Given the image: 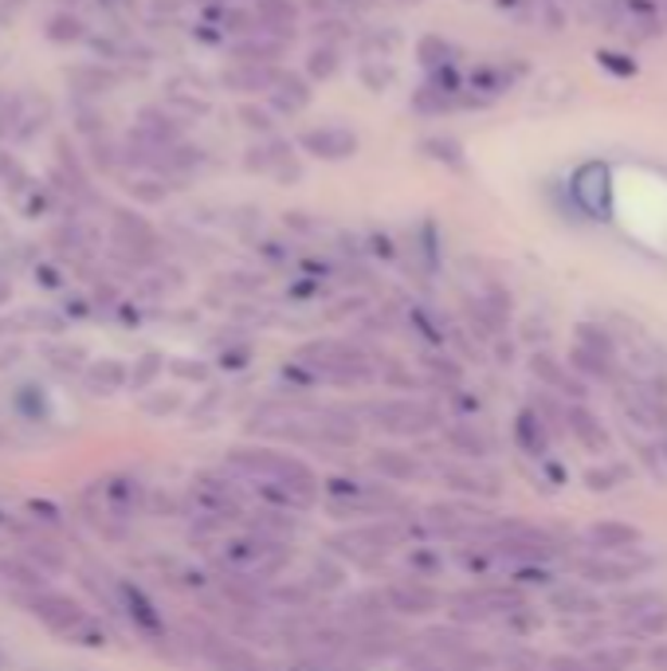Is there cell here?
Listing matches in <instances>:
<instances>
[{
  "label": "cell",
  "instance_id": "22",
  "mask_svg": "<svg viewBox=\"0 0 667 671\" xmlns=\"http://www.w3.org/2000/svg\"><path fill=\"white\" fill-rule=\"evenodd\" d=\"M632 660H637V651L632 648H605V651H597L589 668L593 671H625Z\"/></svg>",
  "mask_w": 667,
  "mask_h": 671
},
{
  "label": "cell",
  "instance_id": "35",
  "mask_svg": "<svg viewBox=\"0 0 667 671\" xmlns=\"http://www.w3.org/2000/svg\"><path fill=\"white\" fill-rule=\"evenodd\" d=\"M659 460H664V467H667V440H659Z\"/></svg>",
  "mask_w": 667,
  "mask_h": 671
},
{
  "label": "cell",
  "instance_id": "4",
  "mask_svg": "<svg viewBox=\"0 0 667 671\" xmlns=\"http://www.w3.org/2000/svg\"><path fill=\"white\" fill-rule=\"evenodd\" d=\"M397 542H400L397 527L373 522V527H358V530H349V534L334 538V550H338V554H354L358 562H377V558H385Z\"/></svg>",
  "mask_w": 667,
  "mask_h": 671
},
{
  "label": "cell",
  "instance_id": "9",
  "mask_svg": "<svg viewBox=\"0 0 667 671\" xmlns=\"http://www.w3.org/2000/svg\"><path fill=\"white\" fill-rule=\"evenodd\" d=\"M574 201L593 217L608 212V169L605 166H586L574 177Z\"/></svg>",
  "mask_w": 667,
  "mask_h": 671
},
{
  "label": "cell",
  "instance_id": "23",
  "mask_svg": "<svg viewBox=\"0 0 667 671\" xmlns=\"http://www.w3.org/2000/svg\"><path fill=\"white\" fill-rule=\"evenodd\" d=\"M550 601H554L557 609H565V612H593L597 609V601L586 597L581 589H554V597Z\"/></svg>",
  "mask_w": 667,
  "mask_h": 671
},
{
  "label": "cell",
  "instance_id": "33",
  "mask_svg": "<svg viewBox=\"0 0 667 671\" xmlns=\"http://www.w3.org/2000/svg\"><path fill=\"white\" fill-rule=\"evenodd\" d=\"M157 365H162V362H157V353H150V362L138 365V382H150V377L157 373Z\"/></svg>",
  "mask_w": 667,
  "mask_h": 671
},
{
  "label": "cell",
  "instance_id": "24",
  "mask_svg": "<svg viewBox=\"0 0 667 671\" xmlns=\"http://www.w3.org/2000/svg\"><path fill=\"white\" fill-rule=\"evenodd\" d=\"M577 346H586V350L601 353V358H608V362L616 358L613 338H608L605 331H593V326H581V331H577Z\"/></svg>",
  "mask_w": 667,
  "mask_h": 671
},
{
  "label": "cell",
  "instance_id": "19",
  "mask_svg": "<svg viewBox=\"0 0 667 671\" xmlns=\"http://www.w3.org/2000/svg\"><path fill=\"white\" fill-rule=\"evenodd\" d=\"M259 21H264V28H283V24H295V9H291L287 0H259Z\"/></svg>",
  "mask_w": 667,
  "mask_h": 671
},
{
  "label": "cell",
  "instance_id": "5",
  "mask_svg": "<svg viewBox=\"0 0 667 671\" xmlns=\"http://www.w3.org/2000/svg\"><path fill=\"white\" fill-rule=\"evenodd\" d=\"M189 632L196 636V641H189V644H193L216 671H264L256 663V656L247 648H240V644L225 641V636H216V632H205V629H189Z\"/></svg>",
  "mask_w": 667,
  "mask_h": 671
},
{
  "label": "cell",
  "instance_id": "10",
  "mask_svg": "<svg viewBox=\"0 0 667 671\" xmlns=\"http://www.w3.org/2000/svg\"><path fill=\"white\" fill-rule=\"evenodd\" d=\"M565 428H569V433L577 436V444H586L589 452H605L608 448V436H605V428H601V421H597L581 401H574L565 409Z\"/></svg>",
  "mask_w": 667,
  "mask_h": 671
},
{
  "label": "cell",
  "instance_id": "15",
  "mask_svg": "<svg viewBox=\"0 0 667 671\" xmlns=\"http://www.w3.org/2000/svg\"><path fill=\"white\" fill-rule=\"evenodd\" d=\"M0 573L21 589V593H36V589H43V569L31 566L28 558H4L0 562Z\"/></svg>",
  "mask_w": 667,
  "mask_h": 671
},
{
  "label": "cell",
  "instance_id": "1",
  "mask_svg": "<svg viewBox=\"0 0 667 671\" xmlns=\"http://www.w3.org/2000/svg\"><path fill=\"white\" fill-rule=\"evenodd\" d=\"M24 609L67 644H87V648H103L106 644V629L99 624V617H91L79 601L60 593V589L43 585L36 593H24Z\"/></svg>",
  "mask_w": 667,
  "mask_h": 671
},
{
  "label": "cell",
  "instance_id": "13",
  "mask_svg": "<svg viewBox=\"0 0 667 671\" xmlns=\"http://www.w3.org/2000/svg\"><path fill=\"white\" fill-rule=\"evenodd\" d=\"M21 550H24V558H28L31 566L52 569V573H60V569L67 566V554H63V546L55 542V538H48V534H28Z\"/></svg>",
  "mask_w": 667,
  "mask_h": 671
},
{
  "label": "cell",
  "instance_id": "3",
  "mask_svg": "<svg viewBox=\"0 0 667 671\" xmlns=\"http://www.w3.org/2000/svg\"><path fill=\"white\" fill-rule=\"evenodd\" d=\"M228 467L247 476L252 483H287L298 491H315V476L307 464H298L295 455L271 452V448H232Z\"/></svg>",
  "mask_w": 667,
  "mask_h": 671
},
{
  "label": "cell",
  "instance_id": "29",
  "mask_svg": "<svg viewBox=\"0 0 667 671\" xmlns=\"http://www.w3.org/2000/svg\"><path fill=\"white\" fill-rule=\"evenodd\" d=\"M338 72V60H334V52L330 48H315L310 52V75H319V79H326V75Z\"/></svg>",
  "mask_w": 667,
  "mask_h": 671
},
{
  "label": "cell",
  "instance_id": "18",
  "mask_svg": "<svg viewBox=\"0 0 667 671\" xmlns=\"http://www.w3.org/2000/svg\"><path fill=\"white\" fill-rule=\"evenodd\" d=\"M87 382H91L94 392H111V389H118V385L126 382V370L118 362H99V365H91Z\"/></svg>",
  "mask_w": 667,
  "mask_h": 671
},
{
  "label": "cell",
  "instance_id": "8",
  "mask_svg": "<svg viewBox=\"0 0 667 671\" xmlns=\"http://www.w3.org/2000/svg\"><path fill=\"white\" fill-rule=\"evenodd\" d=\"M385 601H389L393 612H405V617H424V612L440 605V597L428 585H421V581H393L385 589Z\"/></svg>",
  "mask_w": 667,
  "mask_h": 671
},
{
  "label": "cell",
  "instance_id": "16",
  "mask_svg": "<svg viewBox=\"0 0 667 671\" xmlns=\"http://www.w3.org/2000/svg\"><path fill=\"white\" fill-rule=\"evenodd\" d=\"M373 467H377V472H381V476H385V479H397V483H400V479H412V476H416V472H421L412 455L393 452V448H385V452L373 455Z\"/></svg>",
  "mask_w": 667,
  "mask_h": 671
},
{
  "label": "cell",
  "instance_id": "6",
  "mask_svg": "<svg viewBox=\"0 0 667 671\" xmlns=\"http://www.w3.org/2000/svg\"><path fill=\"white\" fill-rule=\"evenodd\" d=\"M118 612L133 620V629L145 632V636H154V641H165V624L157 617L154 601L145 597L142 589L133 585V581H118Z\"/></svg>",
  "mask_w": 667,
  "mask_h": 671
},
{
  "label": "cell",
  "instance_id": "25",
  "mask_svg": "<svg viewBox=\"0 0 667 671\" xmlns=\"http://www.w3.org/2000/svg\"><path fill=\"white\" fill-rule=\"evenodd\" d=\"M428 648L444 651V656H467V641H463L460 632H444V629L428 632Z\"/></svg>",
  "mask_w": 667,
  "mask_h": 671
},
{
  "label": "cell",
  "instance_id": "30",
  "mask_svg": "<svg viewBox=\"0 0 667 671\" xmlns=\"http://www.w3.org/2000/svg\"><path fill=\"white\" fill-rule=\"evenodd\" d=\"M637 629L644 632V636H659V632H667V612L664 609H652V612H640Z\"/></svg>",
  "mask_w": 667,
  "mask_h": 671
},
{
  "label": "cell",
  "instance_id": "31",
  "mask_svg": "<svg viewBox=\"0 0 667 671\" xmlns=\"http://www.w3.org/2000/svg\"><path fill=\"white\" fill-rule=\"evenodd\" d=\"M550 671H593V668L581 660H565V656H557V660H550Z\"/></svg>",
  "mask_w": 667,
  "mask_h": 671
},
{
  "label": "cell",
  "instance_id": "21",
  "mask_svg": "<svg viewBox=\"0 0 667 671\" xmlns=\"http://www.w3.org/2000/svg\"><path fill=\"white\" fill-rule=\"evenodd\" d=\"M279 106H283V111L287 114H295V111H303V106L310 103V91H307V83H298V79H283V83H279Z\"/></svg>",
  "mask_w": 667,
  "mask_h": 671
},
{
  "label": "cell",
  "instance_id": "28",
  "mask_svg": "<svg viewBox=\"0 0 667 671\" xmlns=\"http://www.w3.org/2000/svg\"><path fill=\"white\" fill-rule=\"evenodd\" d=\"M597 63H601V67H608L613 75H620V79L637 75V63L628 60V55H620V52H597Z\"/></svg>",
  "mask_w": 667,
  "mask_h": 671
},
{
  "label": "cell",
  "instance_id": "11",
  "mask_svg": "<svg viewBox=\"0 0 667 671\" xmlns=\"http://www.w3.org/2000/svg\"><path fill=\"white\" fill-rule=\"evenodd\" d=\"M377 424H385V428H393V433H421V428H428L432 424V413L428 409H421V404L412 401H393V404H377Z\"/></svg>",
  "mask_w": 667,
  "mask_h": 671
},
{
  "label": "cell",
  "instance_id": "27",
  "mask_svg": "<svg viewBox=\"0 0 667 671\" xmlns=\"http://www.w3.org/2000/svg\"><path fill=\"white\" fill-rule=\"evenodd\" d=\"M424 150H432V157H436V162H448V166H456V169L463 166L460 145H456V142H444V138H432V142H424Z\"/></svg>",
  "mask_w": 667,
  "mask_h": 671
},
{
  "label": "cell",
  "instance_id": "14",
  "mask_svg": "<svg viewBox=\"0 0 667 671\" xmlns=\"http://www.w3.org/2000/svg\"><path fill=\"white\" fill-rule=\"evenodd\" d=\"M589 542H593V550H637L640 530L625 527V522H597L589 530Z\"/></svg>",
  "mask_w": 667,
  "mask_h": 671
},
{
  "label": "cell",
  "instance_id": "26",
  "mask_svg": "<svg viewBox=\"0 0 667 671\" xmlns=\"http://www.w3.org/2000/svg\"><path fill=\"white\" fill-rule=\"evenodd\" d=\"M315 578H310V585H319V589H338L342 585V566H334V562H315V569H310Z\"/></svg>",
  "mask_w": 667,
  "mask_h": 671
},
{
  "label": "cell",
  "instance_id": "17",
  "mask_svg": "<svg viewBox=\"0 0 667 671\" xmlns=\"http://www.w3.org/2000/svg\"><path fill=\"white\" fill-rule=\"evenodd\" d=\"M581 578L593 581V585H616V581H628V578H637V569H628L620 566V562H581Z\"/></svg>",
  "mask_w": 667,
  "mask_h": 671
},
{
  "label": "cell",
  "instance_id": "20",
  "mask_svg": "<svg viewBox=\"0 0 667 671\" xmlns=\"http://www.w3.org/2000/svg\"><path fill=\"white\" fill-rule=\"evenodd\" d=\"M530 370H534V377H542V382L550 385V389H557V392H562L565 382H569V373H562V365H557L550 353H534Z\"/></svg>",
  "mask_w": 667,
  "mask_h": 671
},
{
  "label": "cell",
  "instance_id": "7",
  "mask_svg": "<svg viewBox=\"0 0 667 671\" xmlns=\"http://www.w3.org/2000/svg\"><path fill=\"white\" fill-rule=\"evenodd\" d=\"M303 150L315 157H326V162H342V157H354L358 138L349 134L346 126H319V130L303 134Z\"/></svg>",
  "mask_w": 667,
  "mask_h": 671
},
{
  "label": "cell",
  "instance_id": "34",
  "mask_svg": "<svg viewBox=\"0 0 667 671\" xmlns=\"http://www.w3.org/2000/svg\"><path fill=\"white\" fill-rule=\"evenodd\" d=\"M652 663L667 671V644H664V648H656V651H652Z\"/></svg>",
  "mask_w": 667,
  "mask_h": 671
},
{
  "label": "cell",
  "instance_id": "2",
  "mask_svg": "<svg viewBox=\"0 0 667 671\" xmlns=\"http://www.w3.org/2000/svg\"><path fill=\"white\" fill-rule=\"evenodd\" d=\"M216 558H220V566H225L232 578L267 581L283 569L287 546H283L279 538L247 534V538H228V542H220V546H216Z\"/></svg>",
  "mask_w": 667,
  "mask_h": 671
},
{
  "label": "cell",
  "instance_id": "32",
  "mask_svg": "<svg viewBox=\"0 0 667 671\" xmlns=\"http://www.w3.org/2000/svg\"><path fill=\"white\" fill-rule=\"evenodd\" d=\"M589 487H593V491H608V487H613V476H608V472H589Z\"/></svg>",
  "mask_w": 667,
  "mask_h": 671
},
{
  "label": "cell",
  "instance_id": "12",
  "mask_svg": "<svg viewBox=\"0 0 667 671\" xmlns=\"http://www.w3.org/2000/svg\"><path fill=\"white\" fill-rule=\"evenodd\" d=\"M550 428H546V421L538 416V409H523L518 413V421H514V440H518V448L523 452H530V455H542L546 448H550Z\"/></svg>",
  "mask_w": 667,
  "mask_h": 671
}]
</instances>
